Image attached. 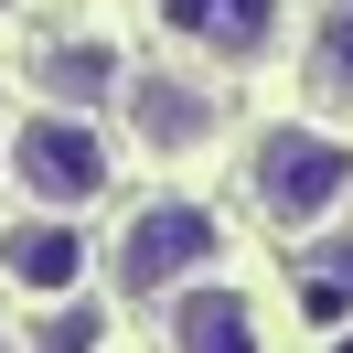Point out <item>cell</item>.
I'll list each match as a JSON object with an SVG mask.
<instances>
[{
  "mask_svg": "<svg viewBox=\"0 0 353 353\" xmlns=\"http://www.w3.org/2000/svg\"><path fill=\"white\" fill-rule=\"evenodd\" d=\"M300 65H310V86H321L332 108H353V0L310 22V54H300Z\"/></svg>",
  "mask_w": 353,
  "mask_h": 353,
  "instance_id": "obj_9",
  "label": "cell"
},
{
  "mask_svg": "<svg viewBox=\"0 0 353 353\" xmlns=\"http://www.w3.org/2000/svg\"><path fill=\"white\" fill-rule=\"evenodd\" d=\"M118 108H129V139L150 161H193V150H214V129H225V97L203 86V75H129Z\"/></svg>",
  "mask_w": 353,
  "mask_h": 353,
  "instance_id": "obj_4",
  "label": "cell"
},
{
  "mask_svg": "<svg viewBox=\"0 0 353 353\" xmlns=\"http://www.w3.org/2000/svg\"><path fill=\"white\" fill-rule=\"evenodd\" d=\"M86 268H97V246L75 236V214H11L0 225V279L32 289V300H86Z\"/></svg>",
  "mask_w": 353,
  "mask_h": 353,
  "instance_id": "obj_5",
  "label": "cell"
},
{
  "mask_svg": "<svg viewBox=\"0 0 353 353\" xmlns=\"http://www.w3.org/2000/svg\"><path fill=\"white\" fill-rule=\"evenodd\" d=\"M182 43H203L214 65H257L279 43V0H150Z\"/></svg>",
  "mask_w": 353,
  "mask_h": 353,
  "instance_id": "obj_7",
  "label": "cell"
},
{
  "mask_svg": "<svg viewBox=\"0 0 353 353\" xmlns=\"http://www.w3.org/2000/svg\"><path fill=\"white\" fill-rule=\"evenodd\" d=\"M0 353H11V332H0Z\"/></svg>",
  "mask_w": 353,
  "mask_h": 353,
  "instance_id": "obj_11",
  "label": "cell"
},
{
  "mask_svg": "<svg viewBox=\"0 0 353 353\" xmlns=\"http://www.w3.org/2000/svg\"><path fill=\"white\" fill-rule=\"evenodd\" d=\"M118 86H129V65H118V43H108V32L43 43V97H54V108H75V118H86L97 97H118Z\"/></svg>",
  "mask_w": 353,
  "mask_h": 353,
  "instance_id": "obj_8",
  "label": "cell"
},
{
  "mask_svg": "<svg viewBox=\"0 0 353 353\" xmlns=\"http://www.w3.org/2000/svg\"><path fill=\"white\" fill-rule=\"evenodd\" d=\"M161 343L172 353H268V310L246 289H225V279H193V289H172Z\"/></svg>",
  "mask_w": 353,
  "mask_h": 353,
  "instance_id": "obj_6",
  "label": "cell"
},
{
  "mask_svg": "<svg viewBox=\"0 0 353 353\" xmlns=\"http://www.w3.org/2000/svg\"><path fill=\"white\" fill-rule=\"evenodd\" d=\"M97 343V310L86 300H54V332H43V353H86Z\"/></svg>",
  "mask_w": 353,
  "mask_h": 353,
  "instance_id": "obj_10",
  "label": "cell"
},
{
  "mask_svg": "<svg viewBox=\"0 0 353 353\" xmlns=\"http://www.w3.org/2000/svg\"><path fill=\"white\" fill-rule=\"evenodd\" d=\"M214 257H225V225L203 214V203H182V193L139 203V214L108 236V279L129 289V300H172V289H193Z\"/></svg>",
  "mask_w": 353,
  "mask_h": 353,
  "instance_id": "obj_3",
  "label": "cell"
},
{
  "mask_svg": "<svg viewBox=\"0 0 353 353\" xmlns=\"http://www.w3.org/2000/svg\"><path fill=\"white\" fill-rule=\"evenodd\" d=\"M0 172H11V193H22L32 214H86V203H108L118 150H108V129H97V118L32 108V118H11V129H0Z\"/></svg>",
  "mask_w": 353,
  "mask_h": 353,
  "instance_id": "obj_1",
  "label": "cell"
},
{
  "mask_svg": "<svg viewBox=\"0 0 353 353\" xmlns=\"http://www.w3.org/2000/svg\"><path fill=\"white\" fill-rule=\"evenodd\" d=\"M246 193H257L268 225H321L353 203V139L310 129V118H279V129L246 139Z\"/></svg>",
  "mask_w": 353,
  "mask_h": 353,
  "instance_id": "obj_2",
  "label": "cell"
}]
</instances>
